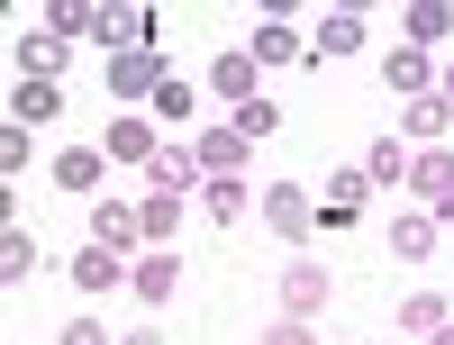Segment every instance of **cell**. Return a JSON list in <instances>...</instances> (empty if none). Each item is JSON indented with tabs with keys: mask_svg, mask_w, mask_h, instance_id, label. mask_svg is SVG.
Returning a JSON list of instances; mask_svg holds the SVG:
<instances>
[{
	"mask_svg": "<svg viewBox=\"0 0 454 345\" xmlns=\"http://www.w3.org/2000/svg\"><path fill=\"white\" fill-rule=\"evenodd\" d=\"M409 191L427 200V218H454V155L445 145H419V155H409Z\"/></svg>",
	"mask_w": 454,
	"mask_h": 345,
	"instance_id": "1",
	"label": "cell"
},
{
	"mask_svg": "<svg viewBox=\"0 0 454 345\" xmlns=\"http://www.w3.org/2000/svg\"><path fill=\"white\" fill-rule=\"evenodd\" d=\"M128 291L145 300V310H164V300L182 291V255H173V246H145V255L128 263Z\"/></svg>",
	"mask_w": 454,
	"mask_h": 345,
	"instance_id": "2",
	"label": "cell"
},
{
	"mask_svg": "<svg viewBox=\"0 0 454 345\" xmlns=\"http://www.w3.org/2000/svg\"><path fill=\"white\" fill-rule=\"evenodd\" d=\"M173 82V73H164V55L155 46H137V55H109V91H119V100H155Z\"/></svg>",
	"mask_w": 454,
	"mask_h": 345,
	"instance_id": "3",
	"label": "cell"
},
{
	"mask_svg": "<svg viewBox=\"0 0 454 345\" xmlns=\"http://www.w3.org/2000/svg\"><path fill=\"white\" fill-rule=\"evenodd\" d=\"M91 46H109V55L155 46V10H100V19H91Z\"/></svg>",
	"mask_w": 454,
	"mask_h": 345,
	"instance_id": "4",
	"label": "cell"
},
{
	"mask_svg": "<svg viewBox=\"0 0 454 345\" xmlns=\"http://www.w3.org/2000/svg\"><path fill=\"white\" fill-rule=\"evenodd\" d=\"M327 263H291V273H282V318H318L327 310Z\"/></svg>",
	"mask_w": 454,
	"mask_h": 345,
	"instance_id": "5",
	"label": "cell"
},
{
	"mask_svg": "<svg viewBox=\"0 0 454 345\" xmlns=\"http://www.w3.org/2000/svg\"><path fill=\"white\" fill-rule=\"evenodd\" d=\"M200 182H209V173H200V155H192V145H164V155L145 164V191H173V200H192Z\"/></svg>",
	"mask_w": 454,
	"mask_h": 345,
	"instance_id": "6",
	"label": "cell"
},
{
	"mask_svg": "<svg viewBox=\"0 0 454 345\" xmlns=\"http://www.w3.org/2000/svg\"><path fill=\"white\" fill-rule=\"evenodd\" d=\"M91 246H109V255H145L137 209H128V200H100V209H91Z\"/></svg>",
	"mask_w": 454,
	"mask_h": 345,
	"instance_id": "7",
	"label": "cell"
},
{
	"mask_svg": "<svg viewBox=\"0 0 454 345\" xmlns=\"http://www.w3.org/2000/svg\"><path fill=\"white\" fill-rule=\"evenodd\" d=\"M100 155H109V164H155V155H164V145H155V119H109Z\"/></svg>",
	"mask_w": 454,
	"mask_h": 345,
	"instance_id": "8",
	"label": "cell"
},
{
	"mask_svg": "<svg viewBox=\"0 0 454 345\" xmlns=\"http://www.w3.org/2000/svg\"><path fill=\"white\" fill-rule=\"evenodd\" d=\"M192 155H200V173H246V155H254V137H246L237 119H227V128H209V137L192 145Z\"/></svg>",
	"mask_w": 454,
	"mask_h": 345,
	"instance_id": "9",
	"label": "cell"
},
{
	"mask_svg": "<svg viewBox=\"0 0 454 345\" xmlns=\"http://www.w3.org/2000/svg\"><path fill=\"white\" fill-rule=\"evenodd\" d=\"M254 200H263V191H246V173H209V182H200V209H209L218 227H237Z\"/></svg>",
	"mask_w": 454,
	"mask_h": 345,
	"instance_id": "10",
	"label": "cell"
},
{
	"mask_svg": "<svg viewBox=\"0 0 454 345\" xmlns=\"http://www.w3.org/2000/svg\"><path fill=\"white\" fill-rule=\"evenodd\" d=\"M382 82H391L400 100H427V91H436V64H427L419 46H391V55H382Z\"/></svg>",
	"mask_w": 454,
	"mask_h": 345,
	"instance_id": "11",
	"label": "cell"
},
{
	"mask_svg": "<svg viewBox=\"0 0 454 345\" xmlns=\"http://www.w3.org/2000/svg\"><path fill=\"white\" fill-rule=\"evenodd\" d=\"M327 55H364V10H327V19H318L309 64H327Z\"/></svg>",
	"mask_w": 454,
	"mask_h": 345,
	"instance_id": "12",
	"label": "cell"
},
{
	"mask_svg": "<svg viewBox=\"0 0 454 345\" xmlns=\"http://www.w3.org/2000/svg\"><path fill=\"white\" fill-rule=\"evenodd\" d=\"M254 73H263V64H254L246 46H227V55L209 64V91H218V100H237V109H246V100H263V91H254Z\"/></svg>",
	"mask_w": 454,
	"mask_h": 345,
	"instance_id": "13",
	"label": "cell"
},
{
	"mask_svg": "<svg viewBox=\"0 0 454 345\" xmlns=\"http://www.w3.org/2000/svg\"><path fill=\"white\" fill-rule=\"evenodd\" d=\"M263 218H273L282 237H309V218H318V200H309V191H300V182H273V191H263Z\"/></svg>",
	"mask_w": 454,
	"mask_h": 345,
	"instance_id": "14",
	"label": "cell"
},
{
	"mask_svg": "<svg viewBox=\"0 0 454 345\" xmlns=\"http://www.w3.org/2000/svg\"><path fill=\"white\" fill-rule=\"evenodd\" d=\"M64 64H73V46H64L55 27H36V36H19V73H27V82H55Z\"/></svg>",
	"mask_w": 454,
	"mask_h": 345,
	"instance_id": "15",
	"label": "cell"
},
{
	"mask_svg": "<svg viewBox=\"0 0 454 345\" xmlns=\"http://www.w3.org/2000/svg\"><path fill=\"white\" fill-rule=\"evenodd\" d=\"M246 55H254V64H309V46H300L291 19H263V27L246 36Z\"/></svg>",
	"mask_w": 454,
	"mask_h": 345,
	"instance_id": "16",
	"label": "cell"
},
{
	"mask_svg": "<svg viewBox=\"0 0 454 345\" xmlns=\"http://www.w3.org/2000/svg\"><path fill=\"white\" fill-rule=\"evenodd\" d=\"M400 27H409V46H445V36H454V10H445V0H409V10H400Z\"/></svg>",
	"mask_w": 454,
	"mask_h": 345,
	"instance_id": "17",
	"label": "cell"
},
{
	"mask_svg": "<svg viewBox=\"0 0 454 345\" xmlns=\"http://www.w3.org/2000/svg\"><path fill=\"white\" fill-rule=\"evenodd\" d=\"M73 282H82L91 300H100V291H119V282H128V255H109V246H82V255H73Z\"/></svg>",
	"mask_w": 454,
	"mask_h": 345,
	"instance_id": "18",
	"label": "cell"
},
{
	"mask_svg": "<svg viewBox=\"0 0 454 345\" xmlns=\"http://www.w3.org/2000/svg\"><path fill=\"white\" fill-rule=\"evenodd\" d=\"M100 173H109L100 145H64L55 155V191H100Z\"/></svg>",
	"mask_w": 454,
	"mask_h": 345,
	"instance_id": "19",
	"label": "cell"
},
{
	"mask_svg": "<svg viewBox=\"0 0 454 345\" xmlns=\"http://www.w3.org/2000/svg\"><path fill=\"white\" fill-rule=\"evenodd\" d=\"M182 209H192V200H173V191H145V200H137V227H145V246H173Z\"/></svg>",
	"mask_w": 454,
	"mask_h": 345,
	"instance_id": "20",
	"label": "cell"
},
{
	"mask_svg": "<svg viewBox=\"0 0 454 345\" xmlns=\"http://www.w3.org/2000/svg\"><path fill=\"white\" fill-rule=\"evenodd\" d=\"M445 318H454V300H445V291H409V300H400V327H409V336H436Z\"/></svg>",
	"mask_w": 454,
	"mask_h": 345,
	"instance_id": "21",
	"label": "cell"
},
{
	"mask_svg": "<svg viewBox=\"0 0 454 345\" xmlns=\"http://www.w3.org/2000/svg\"><path fill=\"white\" fill-rule=\"evenodd\" d=\"M55 109H64V100H55V82H19V91H10V128H46Z\"/></svg>",
	"mask_w": 454,
	"mask_h": 345,
	"instance_id": "22",
	"label": "cell"
},
{
	"mask_svg": "<svg viewBox=\"0 0 454 345\" xmlns=\"http://www.w3.org/2000/svg\"><path fill=\"white\" fill-rule=\"evenodd\" d=\"M364 200H372V182H364V164H346V173H327V200H318V209H327V218H355Z\"/></svg>",
	"mask_w": 454,
	"mask_h": 345,
	"instance_id": "23",
	"label": "cell"
},
{
	"mask_svg": "<svg viewBox=\"0 0 454 345\" xmlns=\"http://www.w3.org/2000/svg\"><path fill=\"white\" fill-rule=\"evenodd\" d=\"M445 128H454V100H445V91H427V100H409V137H419V145H436Z\"/></svg>",
	"mask_w": 454,
	"mask_h": 345,
	"instance_id": "24",
	"label": "cell"
},
{
	"mask_svg": "<svg viewBox=\"0 0 454 345\" xmlns=\"http://www.w3.org/2000/svg\"><path fill=\"white\" fill-rule=\"evenodd\" d=\"M391 255L427 263V255H436V218H391Z\"/></svg>",
	"mask_w": 454,
	"mask_h": 345,
	"instance_id": "25",
	"label": "cell"
},
{
	"mask_svg": "<svg viewBox=\"0 0 454 345\" xmlns=\"http://www.w3.org/2000/svg\"><path fill=\"white\" fill-rule=\"evenodd\" d=\"M27 273H36V237L10 227V237H0V282H27Z\"/></svg>",
	"mask_w": 454,
	"mask_h": 345,
	"instance_id": "26",
	"label": "cell"
},
{
	"mask_svg": "<svg viewBox=\"0 0 454 345\" xmlns=\"http://www.w3.org/2000/svg\"><path fill=\"white\" fill-rule=\"evenodd\" d=\"M364 182H372V191H391V182H409V155H400L391 137H382V145H372V155H364Z\"/></svg>",
	"mask_w": 454,
	"mask_h": 345,
	"instance_id": "27",
	"label": "cell"
},
{
	"mask_svg": "<svg viewBox=\"0 0 454 345\" xmlns=\"http://www.w3.org/2000/svg\"><path fill=\"white\" fill-rule=\"evenodd\" d=\"M91 19H100L91 0H55V10H46V27L64 36V46H73V36H91Z\"/></svg>",
	"mask_w": 454,
	"mask_h": 345,
	"instance_id": "28",
	"label": "cell"
},
{
	"mask_svg": "<svg viewBox=\"0 0 454 345\" xmlns=\"http://www.w3.org/2000/svg\"><path fill=\"white\" fill-rule=\"evenodd\" d=\"M164 119H173V128L192 119V82H164V91H155V128H164Z\"/></svg>",
	"mask_w": 454,
	"mask_h": 345,
	"instance_id": "29",
	"label": "cell"
},
{
	"mask_svg": "<svg viewBox=\"0 0 454 345\" xmlns=\"http://www.w3.org/2000/svg\"><path fill=\"white\" fill-rule=\"evenodd\" d=\"M237 128H246V137H273L282 119H273V100H246V109H237Z\"/></svg>",
	"mask_w": 454,
	"mask_h": 345,
	"instance_id": "30",
	"label": "cell"
},
{
	"mask_svg": "<svg viewBox=\"0 0 454 345\" xmlns=\"http://www.w3.org/2000/svg\"><path fill=\"white\" fill-rule=\"evenodd\" d=\"M263 345H318V336H309V318H273V327H263Z\"/></svg>",
	"mask_w": 454,
	"mask_h": 345,
	"instance_id": "31",
	"label": "cell"
},
{
	"mask_svg": "<svg viewBox=\"0 0 454 345\" xmlns=\"http://www.w3.org/2000/svg\"><path fill=\"white\" fill-rule=\"evenodd\" d=\"M64 345H119V336H109L100 318H73V327H64Z\"/></svg>",
	"mask_w": 454,
	"mask_h": 345,
	"instance_id": "32",
	"label": "cell"
},
{
	"mask_svg": "<svg viewBox=\"0 0 454 345\" xmlns=\"http://www.w3.org/2000/svg\"><path fill=\"white\" fill-rule=\"evenodd\" d=\"M427 345H454V318H445V327H436V336H427Z\"/></svg>",
	"mask_w": 454,
	"mask_h": 345,
	"instance_id": "33",
	"label": "cell"
},
{
	"mask_svg": "<svg viewBox=\"0 0 454 345\" xmlns=\"http://www.w3.org/2000/svg\"><path fill=\"white\" fill-rule=\"evenodd\" d=\"M119 345H155V336H145V327H137V336H119Z\"/></svg>",
	"mask_w": 454,
	"mask_h": 345,
	"instance_id": "34",
	"label": "cell"
},
{
	"mask_svg": "<svg viewBox=\"0 0 454 345\" xmlns=\"http://www.w3.org/2000/svg\"><path fill=\"white\" fill-rule=\"evenodd\" d=\"M445 100H454V64H445Z\"/></svg>",
	"mask_w": 454,
	"mask_h": 345,
	"instance_id": "35",
	"label": "cell"
}]
</instances>
